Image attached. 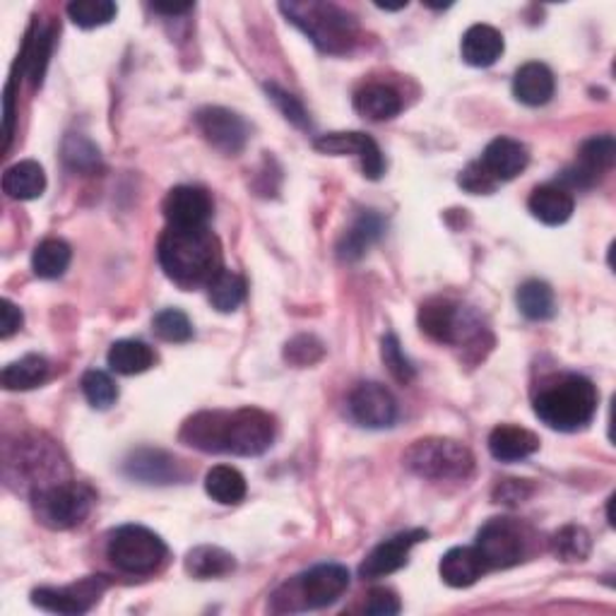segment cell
Here are the masks:
<instances>
[{"mask_svg": "<svg viewBox=\"0 0 616 616\" xmlns=\"http://www.w3.org/2000/svg\"><path fill=\"white\" fill-rule=\"evenodd\" d=\"M179 438L203 453H227L239 458L263 455L275 441V419L258 408L233 412L213 410L189 417Z\"/></svg>", "mask_w": 616, "mask_h": 616, "instance_id": "cell-1", "label": "cell"}, {"mask_svg": "<svg viewBox=\"0 0 616 616\" xmlns=\"http://www.w3.org/2000/svg\"><path fill=\"white\" fill-rule=\"evenodd\" d=\"M159 265L183 289L207 287L221 270V243L207 227H169L157 243Z\"/></svg>", "mask_w": 616, "mask_h": 616, "instance_id": "cell-2", "label": "cell"}, {"mask_svg": "<svg viewBox=\"0 0 616 616\" xmlns=\"http://www.w3.org/2000/svg\"><path fill=\"white\" fill-rule=\"evenodd\" d=\"M597 388L590 378L578 374H566L549 380L537 392L535 398V414L549 429L571 431L585 429L597 412Z\"/></svg>", "mask_w": 616, "mask_h": 616, "instance_id": "cell-3", "label": "cell"}, {"mask_svg": "<svg viewBox=\"0 0 616 616\" xmlns=\"http://www.w3.org/2000/svg\"><path fill=\"white\" fill-rule=\"evenodd\" d=\"M3 477L8 487L30 491L34 497L36 491L68 479V465L54 441L22 436L18 443H5Z\"/></svg>", "mask_w": 616, "mask_h": 616, "instance_id": "cell-4", "label": "cell"}, {"mask_svg": "<svg viewBox=\"0 0 616 616\" xmlns=\"http://www.w3.org/2000/svg\"><path fill=\"white\" fill-rule=\"evenodd\" d=\"M280 10L285 18L299 27L320 52L326 54H347L360 36V24L347 10L335 3H282Z\"/></svg>", "mask_w": 616, "mask_h": 616, "instance_id": "cell-5", "label": "cell"}, {"mask_svg": "<svg viewBox=\"0 0 616 616\" xmlns=\"http://www.w3.org/2000/svg\"><path fill=\"white\" fill-rule=\"evenodd\" d=\"M350 588V571L340 563H320L299 575L289 578L285 585H280L273 595V612L277 614H297L323 609L332 602H338Z\"/></svg>", "mask_w": 616, "mask_h": 616, "instance_id": "cell-6", "label": "cell"}, {"mask_svg": "<svg viewBox=\"0 0 616 616\" xmlns=\"http://www.w3.org/2000/svg\"><path fill=\"white\" fill-rule=\"evenodd\" d=\"M402 463L412 475L431 482H465L475 472L470 448L450 438H419L404 450Z\"/></svg>", "mask_w": 616, "mask_h": 616, "instance_id": "cell-7", "label": "cell"}, {"mask_svg": "<svg viewBox=\"0 0 616 616\" xmlns=\"http://www.w3.org/2000/svg\"><path fill=\"white\" fill-rule=\"evenodd\" d=\"M96 494L94 489L76 479H64V482L36 491L32 497V506L39 523L52 529H70L78 527L94 509Z\"/></svg>", "mask_w": 616, "mask_h": 616, "instance_id": "cell-8", "label": "cell"}, {"mask_svg": "<svg viewBox=\"0 0 616 616\" xmlns=\"http://www.w3.org/2000/svg\"><path fill=\"white\" fill-rule=\"evenodd\" d=\"M106 554L118 571L150 575L167 561L164 539L142 525H123L109 539Z\"/></svg>", "mask_w": 616, "mask_h": 616, "instance_id": "cell-9", "label": "cell"}, {"mask_svg": "<svg viewBox=\"0 0 616 616\" xmlns=\"http://www.w3.org/2000/svg\"><path fill=\"white\" fill-rule=\"evenodd\" d=\"M419 328L429 340L438 344H467V350H472V344H479L487 335L484 326H479L470 313L463 311V306L448 299H431L419 308Z\"/></svg>", "mask_w": 616, "mask_h": 616, "instance_id": "cell-10", "label": "cell"}, {"mask_svg": "<svg viewBox=\"0 0 616 616\" xmlns=\"http://www.w3.org/2000/svg\"><path fill=\"white\" fill-rule=\"evenodd\" d=\"M475 547L482 554L489 571L511 569V566L521 563L525 557L523 529L511 517H494V521L482 525Z\"/></svg>", "mask_w": 616, "mask_h": 616, "instance_id": "cell-11", "label": "cell"}, {"mask_svg": "<svg viewBox=\"0 0 616 616\" xmlns=\"http://www.w3.org/2000/svg\"><path fill=\"white\" fill-rule=\"evenodd\" d=\"M616 162V142L612 135H595L581 145L578 162L561 171V189L583 191L593 189Z\"/></svg>", "mask_w": 616, "mask_h": 616, "instance_id": "cell-12", "label": "cell"}, {"mask_svg": "<svg viewBox=\"0 0 616 616\" xmlns=\"http://www.w3.org/2000/svg\"><path fill=\"white\" fill-rule=\"evenodd\" d=\"M195 126L203 138L221 155H239L251 138V128L239 114L225 106H205L195 114Z\"/></svg>", "mask_w": 616, "mask_h": 616, "instance_id": "cell-13", "label": "cell"}, {"mask_svg": "<svg viewBox=\"0 0 616 616\" xmlns=\"http://www.w3.org/2000/svg\"><path fill=\"white\" fill-rule=\"evenodd\" d=\"M109 583L104 575H90L82 578L80 583L68 588H39L32 593V602L36 607L54 614H84L90 612L92 605L100 602Z\"/></svg>", "mask_w": 616, "mask_h": 616, "instance_id": "cell-14", "label": "cell"}, {"mask_svg": "<svg viewBox=\"0 0 616 616\" xmlns=\"http://www.w3.org/2000/svg\"><path fill=\"white\" fill-rule=\"evenodd\" d=\"M316 150L323 155H332V157H344V155H354L362 162V171L366 179L378 181L380 176L386 174V159L380 147L376 145V140L372 135L360 133V130H344V133H328L320 135L316 140Z\"/></svg>", "mask_w": 616, "mask_h": 616, "instance_id": "cell-15", "label": "cell"}, {"mask_svg": "<svg viewBox=\"0 0 616 616\" xmlns=\"http://www.w3.org/2000/svg\"><path fill=\"white\" fill-rule=\"evenodd\" d=\"M123 475L140 484H176L186 479L183 463L174 455L159 448H138L123 460Z\"/></svg>", "mask_w": 616, "mask_h": 616, "instance_id": "cell-16", "label": "cell"}, {"mask_svg": "<svg viewBox=\"0 0 616 616\" xmlns=\"http://www.w3.org/2000/svg\"><path fill=\"white\" fill-rule=\"evenodd\" d=\"M350 414L364 429H388L398 419V402L380 384H360L350 396Z\"/></svg>", "mask_w": 616, "mask_h": 616, "instance_id": "cell-17", "label": "cell"}, {"mask_svg": "<svg viewBox=\"0 0 616 616\" xmlns=\"http://www.w3.org/2000/svg\"><path fill=\"white\" fill-rule=\"evenodd\" d=\"M213 198L198 186H176L167 193L162 213L169 227H207L213 217Z\"/></svg>", "mask_w": 616, "mask_h": 616, "instance_id": "cell-18", "label": "cell"}, {"mask_svg": "<svg viewBox=\"0 0 616 616\" xmlns=\"http://www.w3.org/2000/svg\"><path fill=\"white\" fill-rule=\"evenodd\" d=\"M429 537L426 529H408V533H400L396 537H390L386 541H380V545L368 554L364 559V563L360 566V573L362 578H386L390 573L400 571L404 563H408L410 557V549L419 541H424Z\"/></svg>", "mask_w": 616, "mask_h": 616, "instance_id": "cell-19", "label": "cell"}, {"mask_svg": "<svg viewBox=\"0 0 616 616\" xmlns=\"http://www.w3.org/2000/svg\"><path fill=\"white\" fill-rule=\"evenodd\" d=\"M479 162H482V167L489 171L491 179L497 183H503V181H513L517 174H523L529 162V155H527V147L521 140L501 135V138L491 140L487 145V150Z\"/></svg>", "mask_w": 616, "mask_h": 616, "instance_id": "cell-20", "label": "cell"}, {"mask_svg": "<svg viewBox=\"0 0 616 616\" xmlns=\"http://www.w3.org/2000/svg\"><path fill=\"white\" fill-rule=\"evenodd\" d=\"M438 571L446 585L470 588L489 571V566L477 547H453L450 551L443 554Z\"/></svg>", "mask_w": 616, "mask_h": 616, "instance_id": "cell-21", "label": "cell"}, {"mask_svg": "<svg viewBox=\"0 0 616 616\" xmlns=\"http://www.w3.org/2000/svg\"><path fill=\"white\" fill-rule=\"evenodd\" d=\"M384 231H386L384 217L378 213H372V209H364V213L352 221V227L342 233V239L338 243L340 261H347V263L360 261V258H364V253L384 237Z\"/></svg>", "mask_w": 616, "mask_h": 616, "instance_id": "cell-22", "label": "cell"}, {"mask_svg": "<svg viewBox=\"0 0 616 616\" xmlns=\"http://www.w3.org/2000/svg\"><path fill=\"white\" fill-rule=\"evenodd\" d=\"M539 450V438L529 429L501 424L489 434V453L501 463H517Z\"/></svg>", "mask_w": 616, "mask_h": 616, "instance_id": "cell-23", "label": "cell"}, {"mask_svg": "<svg viewBox=\"0 0 616 616\" xmlns=\"http://www.w3.org/2000/svg\"><path fill=\"white\" fill-rule=\"evenodd\" d=\"M503 36L491 24H472L470 30L463 34L460 52L467 66L475 68H489L494 66L503 54Z\"/></svg>", "mask_w": 616, "mask_h": 616, "instance_id": "cell-24", "label": "cell"}, {"mask_svg": "<svg viewBox=\"0 0 616 616\" xmlns=\"http://www.w3.org/2000/svg\"><path fill=\"white\" fill-rule=\"evenodd\" d=\"M529 213H533L535 219H539L541 225L547 227H559L566 225L573 215V195L561 189L554 186V183H547V186H537L529 195L527 201Z\"/></svg>", "mask_w": 616, "mask_h": 616, "instance_id": "cell-25", "label": "cell"}, {"mask_svg": "<svg viewBox=\"0 0 616 616\" xmlns=\"http://www.w3.org/2000/svg\"><path fill=\"white\" fill-rule=\"evenodd\" d=\"M554 72L545 64H525L513 78V94L525 106H541L554 96Z\"/></svg>", "mask_w": 616, "mask_h": 616, "instance_id": "cell-26", "label": "cell"}, {"mask_svg": "<svg viewBox=\"0 0 616 616\" xmlns=\"http://www.w3.org/2000/svg\"><path fill=\"white\" fill-rule=\"evenodd\" d=\"M354 109L356 114H362L364 118L380 123L396 118L402 111V100L400 94L388 88V84H366L360 92L354 94Z\"/></svg>", "mask_w": 616, "mask_h": 616, "instance_id": "cell-27", "label": "cell"}, {"mask_svg": "<svg viewBox=\"0 0 616 616\" xmlns=\"http://www.w3.org/2000/svg\"><path fill=\"white\" fill-rule=\"evenodd\" d=\"M3 191L8 198L15 201H36L46 191L44 167L34 159L12 164L3 174Z\"/></svg>", "mask_w": 616, "mask_h": 616, "instance_id": "cell-28", "label": "cell"}, {"mask_svg": "<svg viewBox=\"0 0 616 616\" xmlns=\"http://www.w3.org/2000/svg\"><path fill=\"white\" fill-rule=\"evenodd\" d=\"M106 360L111 372L121 376H138L155 364V352L140 340H118L111 344Z\"/></svg>", "mask_w": 616, "mask_h": 616, "instance_id": "cell-29", "label": "cell"}, {"mask_svg": "<svg viewBox=\"0 0 616 616\" xmlns=\"http://www.w3.org/2000/svg\"><path fill=\"white\" fill-rule=\"evenodd\" d=\"M205 491L207 497H213V501L225 503V506H237L246 499V479L237 470V467L229 465H217L205 475Z\"/></svg>", "mask_w": 616, "mask_h": 616, "instance_id": "cell-30", "label": "cell"}, {"mask_svg": "<svg viewBox=\"0 0 616 616\" xmlns=\"http://www.w3.org/2000/svg\"><path fill=\"white\" fill-rule=\"evenodd\" d=\"M48 362L39 354H27L22 360L12 362L3 368V388L5 390H32L36 386H42L48 378Z\"/></svg>", "mask_w": 616, "mask_h": 616, "instance_id": "cell-31", "label": "cell"}, {"mask_svg": "<svg viewBox=\"0 0 616 616\" xmlns=\"http://www.w3.org/2000/svg\"><path fill=\"white\" fill-rule=\"evenodd\" d=\"M233 566H237V561H233L231 554L221 547H213V545L195 547L189 551V557H186V571L193 578H198V581L227 575L233 571Z\"/></svg>", "mask_w": 616, "mask_h": 616, "instance_id": "cell-32", "label": "cell"}, {"mask_svg": "<svg viewBox=\"0 0 616 616\" xmlns=\"http://www.w3.org/2000/svg\"><path fill=\"white\" fill-rule=\"evenodd\" d=\"M70 258H72V251L66 241L44 239L34 249L32 270H34V275L42 280H58L68 270Z\"/></svg>", "mask_w": 616, "mask_h": 616, "instance_id": "cell-33", "label": "cell"}, {"mask_svg": "<svg viewBox=\"0 0 616 616\" xmlns=\"http://www.w3.org/2000/svg\"><path fill=\"white\" fill-rule=\"evenodd\" d=\"M517 308L529 320H549L557 313V299H554V289L541 280H527L525 285L517 289Z\"/></svg>", "mask_w": 616, "mask_h": 616, "instance_id": "cell-34", "label": "cell"}, {"mask_svg": "<svg viewBox=\"0 0 616 616\" xmlns=\"http://www.w3.org/2000/svg\"><path fill=\"white\" fill-rule=\"evenodd\" d=\"M209 304H213L219 313H233L246 301V280L231 270H221V273L207 285Z\"/></svg>", "mask_w": 616, "mask_h": 616, "instance_id": "cell-35", "label": "cell"}, {"mask_svg": "<svg viewBox=\"0 0 616 616\" xmlns=\"http://www.w3.org/2000/svg\"><path fill=\"white\" fill-rule=\"evenodd\" d=\"M64 162L70 171H78V174H96L102 169L100 147L84 138V135L72 133L64 142Z\"/></svg>", "mask_w": 616, "mask_h": 616, "instance_id": "cell-36", "label": "cell"}, {"mask_svg": "<svg viewBox=\"0 0 616 616\" xmlns=\"http://www.w3.org/2000/svg\"><path fill=\"white\" fill-rule=\"evenodd\" d=\"M551 551L566 563L585 561L590 557V551H593V539H590V533L585 527L566 525L551 537Z\"/></svg>", "mask_w": 616, "mask_h": 616, "instance_id": "cell-37", "label": "cell"}, {"mask_svg": "<svg viewBox=\"0 0 616 616\" xmlns=\"http://www.w3.org/2000/svg\"><path fill=\"white\" fill-rule=\"evenodd\" d=\"M116 3L111 0H76L68 5V18L78 24L80 30H94L104 27L116 18Z\"/></svg>", "mask_w": 616, "mask_h": 616, "instance_id": "cell-38", "label": "cell"}, {"mask_svg": "<svg viewBox=\"0 0 616 616\" xmlns=\"http://www.w3.org/2000/svg\"><path fill=\"white\" fill-rule=\"evenodd\" d=\"M80 386L84 398H88L94 410H109L111 404H116L118 400V388L114 384V378L104 372H96V368L82 376Z\"/></svg>", "mask_w": 616, "mask_h": 616, "instance_id": "cell-39", "label": "cell"}, {"mask_svg": "<svg viewBox=\"0 0 616 616\" xmlns=\"http://www.w3.org/2000/svg\"><path fill=\"white\" fill-rule=\"evenodd\" d=\"M159 340L164 342H189L193 338V323L179 308H164L152 320Z\"/></svg>", "mask_w": 616, "mask_h": 616, "instance_id": "cell-40", "label": "cell"}, {"mask_svg": "<svg viewBox=\"0 0 616 616\" xmlns=\"http://www.w3.org/2000/svg\"><path fill=\"white\" fill-rule=\"evenodd\" d=\"M380 356H384V364L388 366L390 376L398 380L402 386H410L417 372L412 362L404 356L402 347H400V340L396 335H386L384 342H380Z\"/></svg>", "mask_w": 616, "mask_h": 616, "instance_id": "cell-41", "label": "cell"}, {"mask_svg": "<svg viewBox=\"0 0 616 616\" xmlns=\"http://www.w3.org/2000/svg\"><path fill=\"white\" fill-rule=\"evenodd\" d=\"M265 92H267V100L282 111V116H285L289 123H294V126L301 128V130L311 128V118H308V111L304 109V104L297 100V96L289 94L287 90H282L280 84H275V82H267Z\"/></svg>", "mask_w": 616, "mask_h": 616, "instance_id": "cell-42", "label": "cell"}, {"mask_svg": "<svg viewBox=\"0 0 616 616\" xmlns=\"http://www.w3.org/2000/svg\"><path fill=\"white\" fill-rule=\"evenodd\" d=\"M323 342L313 335H299L285 347V360L294 366H313L316 362L323 360Z\"/></svg>", "mask_w": 616, "mask_h": 616, "instance_id": "cell-43", "label": "cell"}, {"mask_svg": "<svg viewBox=\"0 0 616 616\" xmlns=\"http://www.w3.org/2000/svg\"><path fill=\"white\" fill-rule=\"evenodd\" d=\"M460 186L472 193V195H489L494 193L499 183L489 176V171L482 167V162H472L463 169V174L458 179Z\"/></svg>", "mask_w": 616, "mask_h": 616, "instance_id": "cell-44", "label": "cell"}, {"mask_svg": "<svg viewBox=\"0 0 616 616\" xmlns=\"http://www.w3.org/2000/svg\"><path fill=\"white\" fill-rule=\"evenodd\" d=\"M535 487L527 482V479H503L494 489L497 503H506V506H517V503L527 501L533 497Z\"/></svg>", "mask_w": 616, "mask_h": 616, "instance_id": "cell-45", "label": "cell"}, {"mask_svg": "<svg viewBox=\"0 0 616 616\" xmlns=\"http://www.w3.org/2000/svg\"><path fill=\"white\" fill-rule=\"evenodd\" d=\"M52 42H54V32H52V30L42 32L39 36H36L34 52H32L30 58H27V64H30V78H32L34 84H39V82H42L48 54H52Z\"/></svg>", "mask_w": 616, "mask_h": 616, "instance_id": "cell-46", "label": "cell"}, {"mask_svg": "<svg viewBox=\"0 0 616 616\" xmlns=\"http://www.w3.org/2000/svg\"><path fill=\"white\" fill-rule=\"evenodd\" d=\"M364 609L372 616H396L400 612V600L396 593H392V590L376 588L368 593Z\"/></svg>", "mask_w": 616, "mask_h": 616, "instance_id": "cell-47", "label": "cell"}, {"mask_svg": "<svg viewBox=\"0 0 616 616\" xmlns=\"http://www.w3.org/2000/svg\"><path fill=\"white\" fill-rule=\"evenodd\" d=\"M22 320L24 318L20 308L10 299H3V304H0V338L8 340L15 335V332L22 328Z\"/></svg>", "mask_w": 616, "mask_h": 616, "instance_id": "cell-48", "label": "cell"}, {"mask_svg": "<svg viewBox=\"0 0 616 616\" xmlns=\"http://www.w3.org/2000/svg\"><path fill=\"white\" fill-rule=\"evenodd\" d=\"M155 12H159V15H171V18H176V15H186V12L193 10V3H152L150 5Z\"/></svg>", "mask_w": 616, "mask_h": 616, "instance_id": "cell-49", "label": "cell"}]
</instances>
